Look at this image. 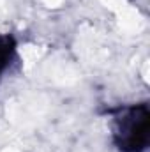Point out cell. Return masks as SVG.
Masks as SVG:
<instances>
[{"mask_svg": "<svg viewBox=\"0 0 150 152\" xmlns=\"http://www.w3.org/2000/svg\"><path fill=\"white\" fill-rule=\"evenodd\" d=\"M150 113L147 104L118 110L113 118V138L124 152H141L149 143Z\"/></svg>", "mask_w": 150, "mask_h": 152, "instance_id": "6da1fadb", "label": "cell"}, {"mask_svg": "<svg viewBox=\"0 0 150 152\" xmlns=\"http://www.w3.org/2000/svg\"><path fill=\"white\" fill-rule=\"evenodd\" d=\"M14 41L9 36H0V76L7 71L14 57Z\"/></svg>", "mask_w": 150, "mask_h": 152, "instance_id": "7a4b0ae2", "label": "cell"}]
</instances>
